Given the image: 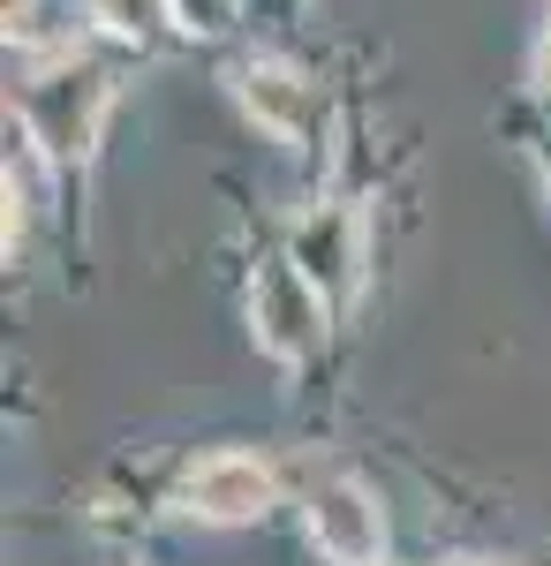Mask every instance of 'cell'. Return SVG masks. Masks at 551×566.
I'll return each mask as SVG.
<instances>
[{"instance_id":"1","label":"cell","mask_w":551,"mask_h":566,"mask_svg":"<svg viewBox=\"0 0 551 566\" xmlns=\"http://www.w3.org/2000/svg\"><path fill=\"white\" fill-rule=\"evenodd\" d=\"M106 106H114V76L91 69V61H53L45 76L23 84L15 114H23V136L39 144L45 159H91V144L106 129Z\"/></svg>"},{"instance_id":"2","label":"cell","mask_w":551,"mask_h":566,"mask_svg":"<svg viewBox=\"0 0 551 566\" xmlns=\"http://www.w3.org/2000/svg\"><path fill=\"white\" fill-rule=\"evenodd\" d=\"M250 325H257V348L272 363H310L325 348V295L295 272V258H272L250 287Z\"/></svg>"},{"instance_id":"3","label":"cell","mask_w":551,"mask_h":566,"mask_svg":"<svg viewBox=\"0 0 551 566\" xmlns=\"http://www.w3.org/2000/svg\"><path fill=\"white\" fill-rule=\"evenodd\" d=\"M310 544L333 566H378L385 559V506L355 476L310 483Z\"/></svg>"},{"instance_id":"4","label":"cell","mask_w":551,"mask_h":566,"mask_svg":"<svg viewBox=\"0 0 551 566\" xmlns=\"http://www.w3.org/2000/svg\"><path fill=\"white\" fill-rule=\"evenodd\" d=\"M272 491L280 483H272V469L257 453H205L181 476V514H197V522H212V528H242L272 506Z\"/></svg>"},{"instance_id":"5","label":"cell","mask_w":551,"mask_h":566,"mask_svg":"<svg viewBox=\"0 0 551 566\" xmlns=\"http://www.w3.org/2000/svg\"><path fill=\"white\" fill-rule=\"evenodd\" d=\"M288 258L295 272L333 303L355 287V272H363V219L347 212V205H318V212L295 219V234H288Z\"/></svg>"},{"instance_id":"6","label":"cell","mask_w":551,"mask_h":566,"mask_svg":"<svg viewBox=\"0 0 551 566\" xmlns=\"http://www.w3.org/2000/svg\"><path fill=\"white\" fill-rule=\"evenodd\" d=\"M242 114H250L272 144L302 151V144L318 136V114H325V106H318V84H310L302 69H288V61H250V69H242Z\"/></svg>"},{"instance_id":"7","label":"cell","mask_w":551,"mask_h":566,"mask_svg":"<svg viewBox=\"0 0 551 566\" xmlns=\"http://www.w3.org/2000/svg\"><path fill=\"white\" fill-rule=\"evenodd\" d=\"M91 15H98L114 39L152 45V39H159V31L174 23V0H91Z\"/></svg>"},{"instance_id":"8","label":"cell","mask_w":551,"mask_h":566,"mask_svg":"<svg viewBox=\"0 0 551 566\" xmlns=\"http://www.w3.org/2000/svg\"><path fill=\"white\" fill-rule=\"evenodd\" d=\"M174 23H181V31H205V39H219V31L235 23V0H174Z\"/></svg>"},{"instance_id":"9","label":"cell","mask_w":551,"mask_h":566,"mask_svg":"<svg viewBox=\"0 0 551 566\" xmlns=\"http://www.w3.org/2000/svg\"><path fill=\"white\" fill-rule=\"evenodd\" d=\"M537 91H551V31H544V45H537Z\"/></svg>"},{"instance_id":"10","label":"cell","mask_w":551,"mask_h":566,"mask_svg":"<svg viewBox=\"0 0 551 566\" xmlns=\"http://www.w3.org/2000/svg\"><path fill=\"white\" fill-rule=\"evenodd\" d=\"M454 566H491V559H454Z\"/></svg>"}]
</instances>
